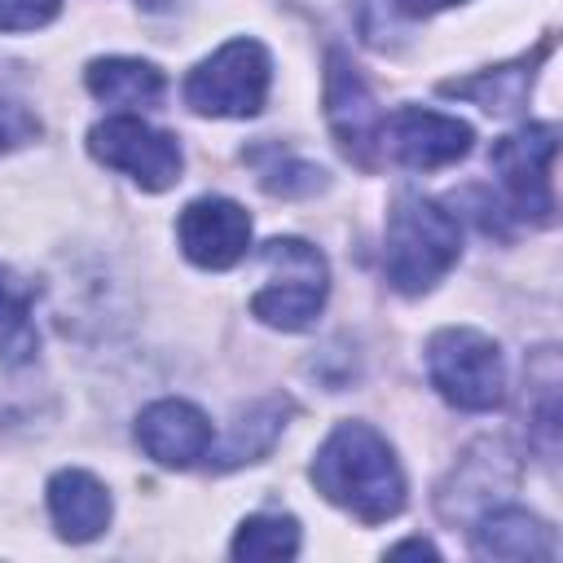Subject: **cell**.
Wrapping results in <instances>:
<instances>
[{"label": "cell", "mask_w": 563, "mask_h": 563, "mask_svg": "<svg viewBox=\"0 0 563 563\" xmlns=\"http://www.w3.org/2000/svg\"><path fill=\"white\" fill-rule=\"evenodd\" d=\"M290 409H295V405H290L286 396H260V400H251L246 409H238V418L229 422L224 440H220V444L211 440V453H207L211 471H238V466H246V462L268 457L273 444H277V435L286 431Z\"/></svg>", "instance_id": "16"}, {"label": "cell", "mask_w": 563, "mask_h": 563, "mask_svg": "<svg viewBox=\"0 0 563 563\" xmlns=\"http://www.w3.org/2000/svg\"><path fill=\"white\" fill-rule=\"evenodd\" d=\"M62 13V0H0V35L40 31Z\"/></svg>", "instance_id": "22"}, {"label": "cell", "mask_w": 563, "mask_h": 563, "mask_svg": "<svg viewBox=\"0 0 563 563\" xmlns=\"http://www.w3.org/2000/svg\"><path fill=\"white\" fill-rule=\"evenodd\" d=\"M260 260L268 268V282L251 295V317H260L273 330H308L330 295V264L325 255L303 238H268L260 246Z\"/></svg>", "instance_id": "3"}, {"label": "cell", "mask_w": 563, "mask_h": 563, "mask_svg": "<svg viewBox=\"0 0 563 563\" xmlns=\"http://www.w3.org/2000/svg\"><path fill=\"white\" fill-rule=\"evenodd\" d=\"M391 554H435V545L431 541H400V545H391Z\"/></svg>", "instance_id": "24"}, {"label": "cell", "mask_w": 563, "mask_h": 563, "mask_svg": "<svg viewBox=\"0 0 563 563\" xmlns=\"http://www.w3.org/2000/svg\"><path fill=\"white\" fill-rule=\"evenodd\" d=\"M273 57L260 40H229L185 75V106L207 119H251L264 110Z\"/></svg>", "instance_id": "4"}, {"label": "cell", "mask_w": 563, "mask_h": 563, "mask_svg": "<svg viewBox=\"0 0 563 563\" xmlns=\"http://www.w3.org/2000/svg\"><path fill=\"white\" fill-rule=\"evenodd\" d=\"M453 4H466V0H391V9L405 18H431V13L453 9Z\"/></svg>", "instance_id": "23"}, {"label": "cell", "mask_w": 563, "mask_h": 563, "mask_svg": "<svg viewBox=\"0 0 563 563\" xmlns=\"http://www.w3.org/2000/svg\"><path fill=\"white\" fill-rule=\"evenodd\" d=\"M515 484H519V462L510 457V449H506L501 440H479V444H471V449L457 457V466H453L449 479L440 484L435 506H440V515H444L449 523L475 519V515H484L488 506H497L501 497H510Z\"/></svg>", "instance_id": "11"}, {"label": "cell", "mask_w": 563, "mask_h": 563, "mask_svg": "<svg viewBox=\"0 0 563 563\" xmlns=\"http://www.w3.org/2000/svg\"><path fill=\"white\" fill-rule=\"evenodd\" d=\"M211 422L198 405L189 400H154L136 413V444L145 449V457H154L167 471H189L211 453Z\"/></svg>", "instance_id": "12"}, {"label": "cell", "mask_w": 563, "mask_h": 563, "mask_svg": "<svg viewBox=\"0 0 563 563\" xmlns=\"http://www.w3.org/2000/svg\"><path fill=\"white\" fill-rule=\"evenodd\" d=\"M462 255V224L449 207L422 194H400L387 216V251L383 268L391 290L400 295H427Z\"/></svg>", "instance_id": "2"}, {"label": "cell", "mask_w": 563, "mask_h": 563, "mask_svg": "<svg viewBox=\"0 0 563 563\" xmlns=\"http://www.w3.org/2000/svg\"><path fill=\"white\" fill-rule=\"evenodd\" d=\"M233 559H295L299 554V519L295 515H251L238 523Z\"/></svg>", "instance_id": "20"}, {"label": "cell", "mask_w": 563, "mask_h": 563, "mask_svg": "<svg viewBox=\"0 0 563 563\" xmlns=\"http://www.w3.org/2000/svg\"><path fill=\"white\" fill-rule=\"evenodd\" d=\"M471 141H475V128L466 119L422 110V106H400L383 123V150H391V158L413 172H435L466 158Z\"/></svg>", "instance_id": "10"}, {"label": "cell", "mask_w": 563, "mask_h": 563, "mask_svg": "<svg viewBox=\"0 0 563 563\" xmlns=\"http://www.w3.org/2000/svg\"><path fill=\"white\" fill-rule=\"evenodd\" d=\"M471 554L475 559H510V563H523V559L550 563L559 554V541L545 519H537L519 506H488L484 515L471 519Z\"/></svg>", "instance_id": "13"}, {"label": "cell", "mask_w": 563, "mask_h": 563, "mask_svg": "<svg viewBox=\"0 0 563 563\" xmlns=\"http://www.w3.org/2000/svg\"><path fill=\"white\" fill-rule=\"evenodd\" d=\"M48 515H53V528L62 541L70 545H84L92 537H101L110 528V515H114V501L106 493V484L92 475V471H79V466H62L48 488Z\"/></svg>", "instance_id": "14"}, {"label": "cell", "mask_w": 563, "mask_h": 563, "mask_svg": "<svg viewBox=\"0 0 563 563\" xmlns=\"http://www.w3.org/2000/svg\"><path fill=\"white\" fill-rule=\"evenodd\" d=\"M40 132H44V123H40L35 110H26L22 101L0 97V154H13L22 145L40 141Z\"/></svg>", "instance_id": "21"}, {"label": "cell", "mask_w": 563, "mask_h": 563, "mask_svg": "<svg viewBox=\"0 0 563 563\" xmlns=\"http://www.w3.org/2000/svg\"><path fill=\"white\" fill-rule=\"evenodd\" d=\"M40 352L35 286L0 264V365H26Z\"/></svg>", "instance_id": "18"}, {"label": "cell", "mask_w": 563, "mask_h": 563, "mask_svg": "<svg viewBox=\"0 0 563 563\" xmlns=\"http://www.w3.org/2000/svg\"><path fill=\"white\" fill-rule=\"evenodd\" d=\"M308 475L325 501L361 523H387L405 510V471L387 435H378L369 422H339L321 440Z\"/></svg>", "instance_id": "1"}, {"label": "cell", "mask_w": 563, "mask_h": 563, "mask_svg": "<svg viewBox=\"0 0 563 563\" xmlns=\"http://www.w3.org/2000/svg\"><path fill=\"white\" fill-rule=\"evenodd\" d=\"M554 150H559L554 123H523L488 150L506 211L519 224H550L554 220V180H550Z\"/></svg>", "instance_id": "6"}, {"label": "cell", "mask_w": 563, "mask_h": 563, "mask_svg": "<svg viewBox=\"0 0 563 563\" xmlns=\"http://www.w3.org/2000/svg\"><path fill=\"white\" fill-rule=\"evenodd\" d=\"M427 378L453 409L466 413H488L506 400L501 347L471 325H444L427 339Z\"/></svg>", "instance_id": "5"}, {"label": "cell", "mask_w": 563, "mask_h": 563, "mask_svg": "<svg viewBox=\"0 0 563 563\" xmlns=\"http://www.w3.org/2000/svg\"><path fill=\"white\" fill-rule=\"evenodd\" d=\"M176 242L185 251L189 264L207 268V273H224L233 268L246 246H251V216L242 202L220 198V194H202L194 198L180 220H176Z\"/></svg>", "instance_id": "9"}, {"label": "cell", "mask_w": 563, "mask_h": 563, "mask_svg": "<svg viewBox=\"0 0 563 563\" xmlns=\"http://www.w3.org/2000/svg\"><path fill=\"white\" fill-rule=\"evenodd\" d=\"M550 48H554V40L545 35L532 53H523V57H515V62H506V66H488V70H475V75H466V79H444L440 92H444V97L475 101V106L488 110V114H519V110L528 106V88H532L541 62L550 57Z\"/></svg>", "instance_id": "15"}, {"label": "cell", "mask_w": 563, "mask_h": 563, "mask_svg": "<svg viewBox=\"0 0 563 563\" xmlns=\"http://www.w3.org/2000/svg\"><path fill=\"white\" fill-rule=\"evenodd\" d=\"M242 158L255 167L260 189H264V194H273V198H312V194H321V189H325V172H321L317 163L299 158L295 150L277 145V141L255 145V150H246Z\"/></svg>", "instance_id": "19"}, {"label": "cell", "mask_w": 563, "mask_h": 563, "mask_svg": "<svg viewBox=\"0 0 563 563\" xmlns=\"http://www.w3.org/2000/svg\"><path fill=\"white\" fill-rule=\"evenodd\" d=\"M88 154L123 176H132L141 189L163 194L180 180L185 172V154L180 141L154 123H145L141 114H114L106 123H97L88 132Z\"/></svg>", "instance_id": "7"}, {"label": "cell", "mask_w": 563, "mask_h": 563, "mask_svg": "<svg viewBox=\"0 0 563 563\" xmlns=\"http://www.w3.org/2000/svg\"><path fill=\"white\" fill-rule=\"evenodd\" d=\"M84 84L97 101L123 106V110H145V106L163 101V88H167L163 70L141 57H97L84 70Z\"/></svg>", "instance_id": "17"}, {"label": "cell", "mask_w": 563, "mask_h": 563, "mask_svg": "<svg viewBox=\"0 0 563 563\" xmlns=\"http://www.w3.org/2000/svg\"><path fill=\"white\" fill-rule=\"evenodd\" d=\"M321 101H325V123H330L339 150L356 167H374L378 150H383V110H378V97L369 92L365 75L352 66V57L343 48L325 53Z\"/></svg>", "instance_id": "8"}]
</instances>
